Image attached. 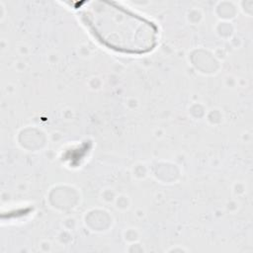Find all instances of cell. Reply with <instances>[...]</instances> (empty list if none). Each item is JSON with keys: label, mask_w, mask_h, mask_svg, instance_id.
Here are the masks:
<instances>
[{"label": "cell", "mask_w": 253, "mask_h": 253, "mask_svg": "<svg viewBox=\"0 0 253 253\" xmlns=\"http://www.w3.org/2000/svg\"><path fill=\"white\" fill-rule=\"evenodd\" d=\"M79 8L91 34L108 48L126 54H143L157 43L155 24L125 7L105 1H87Z\"/></svg>", "instance_id": "6da1fadb"}]
</instances>
